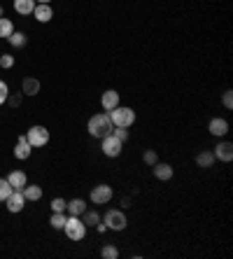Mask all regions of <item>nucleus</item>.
Listing matches in <instances>:
<instances>
[{"label":"nucleus","mask_w":233,"mask_h":259,"mask_svg":"<svg viewBox=\"0 0 233 259\" xmlns=\"http://www.w3.org/2000/svg\"><path fill=\"white\" fill-rule=\"evenodd\" d=\"M86 128H89V136H94V138H105V136H110L114 128L112 119H110V112H98V115H94L89 119V124H86Z\"/></svg>","instance_id":"nucleus-1"},{"label":"nucleus","mask_w":233,"mask_h":259,"mask_svg":"<svg viewBox=\"0 0 233 259\" xmlns=\"http://www.w3.org/2000/svg\"><path fill=\"white\" fill-rule=\"evenodd\" d=\"M110 119H112L114 126H133V121H135V110L133 108H121V105H117L114 110H110Z\"/></svg>","instance_id":"nucleus-2"},{"label":"nucleus","mask_w":233,"mask_h":259,"mask_svg":"<svg viewBox=\"0 0 233 259\" xmlns=\"http://www.w3.org/2000/svg\"><path fill=\"white\" fill-rule=\"evenodd\" d=\"M63 231H66V236L70 241H82L84 236H86V224L82 222V217L70 215L66 220V224H63Z\"/></svg>","instance_id":"nucleus-3"},{"label":"nucleus","mask_w":233,"mask_h":259,"mask_svg":"<svg viewBox=\"0 0 233 259\" xmlns=\"http://www.w3.org/2000/svg\"><path fill=\"white\" fill-rule=\"evenodd\" d=\"M105 227L112 231H124L126 227H128V220H126V212L124 210H117V208H112V210L105 212Z\"/></svg>","instance_id":"nucleus-4"},{"label":"nucleus","mask_w":233,"mask_h":259,"mask_svg":"<svg viewBox=\"0 0 233 259\" xmlns=\"http://www.w3.org/2000/svg\"><path fill=\"white\" fill-rule=\"evenodd\" d=\"M121 147H124V143H121L119 138H114L112 133H110V136H105V138H101V150H103V154H105V157H110V159L119 157Z\"/></svg>","instance_id":"nucleus-5"},{"label":"nucleus","mask_w":233,"mask_h":259,"mask_svg":"<svg viewBox=\"0 0 233 259\" xmlns=\"http://www.w3.org/2000/svg\"><path fill=\"white\" fill-rule=\"evenodd\" d=\"M26 140L30 143V147H42L49 143V131L44 126H30L26 133Z\"/></svg>","instance_id":"nucleus-6"},{"label":"nucleus","mask_w":233,"mask_h":259,"mask_svg":"<svg viewBox=\"0 0 233 259\" xmlns=\"http://www.w3.org/2000/svg\"><path fill=\"white\" fill-rule=\"evenodd\" d=\"M110 199H112V187L110 185H96L91 189V201L94 203L103 205V203H110Z\"/></svg>","instance_id":"nucleus-7"},{"label":"nucleus","mask_w":233,"mask_h":259,"mask_svg":"<svg viewBox=\"0 0 233 259\" xmlns=\"http://www.w3.org/2000/svg\"><path fill=\"white\" fill-rule=\"evenodd\" d=\"M5 203H7V210L10 212H21L24 210V205H26V199H24V194L14 189V192L5 199Z\"/></svg>","instance_id":"nucleus-8"},{"label":"nucleus","mask_w":233,"mask_h":259,"mask_svg":"<svg viewBox=\"0 0 233 259\" xmlns=\"http://www.w3.org/2000/svg\"><path fill=\"white\" fill-rule=\"evenodd\" d=\"M33 17H35L40 24H47V21L54 19V10H52V5H47V3H37L35 10H33Z\"/></svg>","instance_id":"nucleus-9"},{"label":"nucleus","mask_w":233,"mask_h":259,"mask_svg":"<svg viewBox=\"0 0 233 259\" xmlns=\"http://www.w3.org/2000/svg\"><path fill=\"white\" fill-rule=\"evenodd\" d=\"M215 159H219V161H233V145L228 143V140H224V143H217V147H215Z\"/></svg>","instance_id":"nucleus-10"},{"label":"nucleus","mask_w":233,"mask_h":259,"mask_svg":"<svg viewBox=\"0 0 233 259\" xmlns=\"http://www.w3.org/2000/svg\"><path fill=\"white\" fill-rule=\"evenodd\" d=\"M101 105H103V110L105 112H110V110H114L117 105H119V94L114 89H108L105 94L101 96Z\"/></svg>","instance_id":"nucleus-11"},{"label":"nucleus","mask_w":233,"mask_h":259,"mask_svg":"<svg viewBox=\"0 0 233 259\" xmlns=\"http://www.w3.org/2000/svg\"><path fill=\"white\" fill-rule=\"evenodd\" d=\"M7 182L12 185V189H17V192H21V189L28 185V178H26L24 170H12V173L7 175Z\"/></svg>","instance_id":"nucleus-12"},{"label":"nucleus","mask_w":233,"mask_h":259,"mask_svg":"<svg viewBox=\"0 0 233 259\" xmlns=\"http://www.w3.org/2000/svg\"><path fill=\"white\" fill-rule=\"evenodd\" d=\"M30 152H33V147H30V143L26 140V136H19L17 147H14V157L24 161V159H28V157H30Z\"/></svg>","instance_id":"nucleus-13"},{"label":"nucleus","mask_w":233,"mask_h":259,"mask_svg":"<svg viewBox=\"0 0 233 259\" xmlns=\"http://www.w3.org/2000/svg\"><path fill=\"white\" fill-rule=\"evenodd\" d=\"M152 168H154V178H156V180H163V182H166V180H170V178H173V166H170V163L156 161Z\"/></svg>","instance_id":"nucleus-14"},{"label":"nucleus","mask_w":233,"mask_h":259,"mask_svg":"<svg viewBox=\"0 0 233 259\" xmlns=\"http://www.w3.org/2000/svg\"><path fill=\"white\" fill-rule=\"evenodd\" d=\"M208 131L212 133V136H217V138H221V136H226V133H228V121L221 119V117H215V119L210 121Z\"/></svg>","instance_id":"nucleus-15"},{"label":"nucleus","mask_w":233,"mask_h":259,"mask_svg":"<svg viewBox=\"0 0 233 259\" xmlns=\"http://www.w3.org/2000/svg\"><path fill=\"white\" fill-rule=\"evenodd\" d=\"M21 94H24V96H37V94H40V82L33 77H26L24 84H21Z\"/></svg>","instance_id":"nucleus-16"},{"label":"nucleus","mask_w":233,"mask_h":259,"mask_svg":"<svg viewBox=\"0 0 233 259\" xmlns=\"http://www.w3.org/2000/svg\"><path fill=\"white\" fill-rule=\"evenodd\" d=\"M35 0H14V10H17L19 14H33V10H35Z\"/></svg>","instance_id":"nucleus-17"},{"label":"nucleus","mask_w":233,"mask_h":259,"mask_svg":"<svg viewBox=\"0 0 233 259\" xmlns=\"http://www.w3.org/2000/svg\"><path fill=\"white\" fill-rule=\"evenodd\" d=\"M66 210L70 212V215L79 217L84 210H86V201H84V199H72L70 203H66Z\"/></svg>","instance_id":"nucleus-18"},{"label":"nucleus","mask_w":233,"mask_h":259,"mask_svg":"<svg viewBox=\"0 0 233 259\" xmlns=\"http://www.w3.org/2000/svg\"><path fill=\"white\" fill-rule=\"evenodd\" d=\"M21 194H24L26 201H40L42 199V187H37V185H26V187L21 189Z\"/></svg>","instance_id":"nucleus-19"},{"label":"nucleus","mask_w":233,"mask_h":259,"mask_svg":"<svg viewBox=\"0 0 233 259\" xmlns=\"http://www.w3.org/2000/svg\"><path fill=\"white\" fill-rule=\"evenodd\" d=\"M196 163L201 166V168H210V166L215 163V154H212V152H208V150L201 152V154L196 157Z\"/></svg>","instance_id":"nucleus-20"},{"label":"nucleus","mask_w":233,"mask_h":259,"mask_svg":"<svg viewBox=\"0 0 233 259\" xmlns=\"http://www.w3.org/2000/svg\"><path fill=\"white\" fill-rule=\"evenodd\" d=\"M79 217H82V222L89 224V227H96V224L101 222V215H98L96 210H89V208H86V210H84Z\"/></svg>","instance_id":"nucleus-21"},{"label":"nucleus","mask_w":233,"mask_h":259,"mask_svg":"<svg viewBox=\"0 0 233 259\" xmlns=\"http://www.w3.org/2000/svg\"><path fill=\"white\" fill-rule=\"evenodd\" d=\"M66 220H68L66 210H63V212H54V215L49 217V224H52V229H63Z\"/></svg>","instance_id":"nucleus-22"},{"label":"nucleus","mask_w":233,"mask_h":259,"mask_svg":"<svg viewBox=\"0 0 233 259\" xmlns=\"http://www.w3.org/2000/svg\"><path fill=\"white\" fill-rule=\"evenodd\" d=\"M14 33V24L10 21V19L0 17V37H10Z\"/></svg>","instance_id":"nucleus-23"},{"label":"nucleus","mask_w":233,"mask_h":259,"mask_svg":"<svg viewBox=\"0 0 233 259\" xmlns=\"http://www.w3.org/2000/svg\"><path fill=\"white\" fill-rule=\"evenodd\" d=\"M7 42L14 45V47H24V45H26V35H24V33H19V30H14L12 35L7 37Z\"/></svg>","instance_id":"nucleus-24"},{"label":"nucleus","mask_w":233,"mask_h":259,"mask_svg":"<svg viewBox=\"0 0 233 259\" xmlns=\"http://www.w3.org/2000/svg\"><path fill=\"white\" fill-rule=\"evenodd\" d=\"M12 192H14V189H12V185L7 182V178H0V201H5Z\"/></svg>","instance_id":"nucleus-25"},{"label":"nucleus","mask_w":233,"mask_h":259,"mask_svg":"<svg viewBox=\"0 0 233 259\" xmlns=\"http://www.w3.org/2000/svg\"><path fill=\"white\" fill-rule=\"evenodd\" d=\"M101 257L103 259H117V257H119V250H117L114 245H105L101 250Z\"/></svg>","instance_id":"nucleus-26"},{"label":"nucleus","mask_w":233,"mask_h":259,"mask_svg":"<svg viewBox=\"0 0 233 259\" xmlns=\"http://www.w3.org/2000/svg\"><path fill=\"white\" fill-rule=\"evenodd\" d=\"M112 136H114V138H119L121 143H126V140H128V128H124V126H114V128H112Z\"/></svg>","instance_id":"nucleus-27"},{"label":"nucleus","mask_w":233,"mask_h":259,"mask_svg":"<svg viewBox=\"0 0 233 259\" xmlns=\"http://www.w3.org/2000/svg\"><path fill=\"white\" fill-rule=\"evenodd\" d=\"M66 203H68L66 199H54V201H52V210H54V212H63V210H66Z\"/></svg>","instance_id":"nucleus-28"},{"label":"nucleus","mask_w":233,"mask_h":259,"mask_svg":"<svg viewBox=\"0 0 233 259\" xmlns=\"http://www.w3.org/2000/svg\"><path fill=\"white\" fill-rule=\"evenodd\" d=\"M143 159H145V163H150V166H154V163L159 161V157H156L154 150H147V152L143 154Z\"/></svg>","instance_id":"nucleus-29"},{"label":"nucleus","mask_w":233,"mask_h":259,"mask_svg":"<svg viewBox=\"0 0 233 259\" xmlns=\"http://www.w3.org/2000/svg\"><path fill=\"white\" fill-rule=\"evenodd\" d=\"M0 66H3V68H12V66H14V56L0 54Z\"/></svg>","instance_id":"nucleus-30"},{"label":"nucleus","mask_w":233,"mask_h":259,"mask_svg":"<svg viewBox=\"0 0 233 259\" xmlns=\"http://www.w3.org/2000/svg\"><path fill=\"white\" fill-rule=\"evenodd\" d=\"M7 96H10V89H7V84L3 82V79H0V105L7 101Z\"/></svg>","instance_id":"nucleus-31"},{"label":"nucleus","mask_w":233,"mask_h":259,"mask_svg":"<svg viewBox=\"0 0 233 259\" xmlns=\"http://www.w3.org/2000/svg\"><path fill=\"white\" fill-rule=\"evenodd\" d=\"M224 108H226V110H231V108H233V91H231V89H228L226 94H224Z\"/></svg>","instance_id":"nucleus-32"},{"label":"nucleus","mask_w":233,"mask_h":259,"mask_svg":"<svg viewBox=\"0 0 233 259\" xmlns=\"http://www.w3.org/2000/svg\"><path fill=\"white\" fill-rule=\"evenodd\" d=\"M5 103H10V105H12V108H17L19 103H21V94H17V96H12V94H10V96H7V101Z\"/></svg>","instance_id":"nucleus-33"},{"label":"nucleus","mask_w":233,"mask_h":259,"mask_svg":"<svg viewBox=\"0 0 233 259\" xmlns=\"http://www.w3.org/2000/svg\"><path fill=\"white\" fill-rule=\"evenodd\" d=\"M121 205H124V208H128V205H131V199H126V196H124V199H121Z\"/></svg>","instance_id":"nucleus-34"},{"label":"nucleus","mask_w":233,"mask_h":259,"mask_svg":"<svg viewBox=\"0 0 233 259\" xmlns=\"http://www.w3.org/2000/svg\"><path fill=\"white\" fill-rule=\"evenodd\" d=\"M35 3H47V5H49V3H52V0H35Z\"/></svg>","instance_id":"nucleus-35"},{"label":"nucleus","mask_w":233,"mask_h":259,"mask_svg":"<svg viewBox=\"0 0 233 259\" xmlns=\"http://www.w3.org/2000/svg\"><path fill=\"white\" fill-rule=\"evenodd\" d=\"M3 12H5V10H3V5H0V17H3Z\"/></svg>","instance_id":"nucleus-36"}]
</instances>
